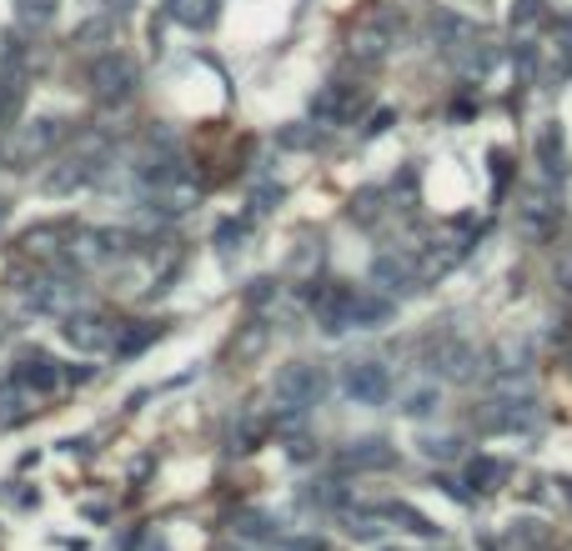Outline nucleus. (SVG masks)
I'll list each match as a JSON object with an SVG mask.
<instances>
[{
	"instance_id": "nucleus-1",
	"label": "nucleus",
	"mask_w": 572,
	"mask_h": 551,
	"mask_svg": "<svg viewBox=\"0 0 572 551\" xmlns=\"http://www.w3.org/2000/svg\"><path fill=\"white\" fill-rule=\"evenodd\" d=\"M61 136H66V126L56 116H36V121L16 126L6 141H0V166L6 171H31L36 161H46L61 146Z\"/></svg>"
},
{
	"instance_id": "nucleus-2",
	"label": "nucleus",
	"mask_w": 572,
	"mask_h": 551,
	"mask_svg": "<svg viewBox=\"0 0 572 551\" xmlns=\"http://www.w3.org/2000/svg\"><path fill=\"white\" fill-rule=\"evenodd\" d=\"M136 86H141V71H136L131 56L106 51V56L91 61V96H96L101 106H121V101H131Z\"/></svg>"
},
{
	"instance_id": "nucleus-3",
	"label": "nucleus",
	"mask_w": 572,
	"mask_h": 551,
	"mask_svg": "<svg viewBox=\"0 0 572 551\" xmlns=\"http://www.w3.org/2000/svg\"><path fill=\"white\" fill-rule=\"evenodd\" d=\"M271 396L281 406H292V411H307V406H317L327 396V371L312 366V361H286L276 371V381H271Z\"/></svg>"
},
{
	"instance_id": "nucleus-4",
	"label": "nucleus",
	"mask_w": 572,
	"mask_h": 551,
	"mask_svg": "<svg viewBox=\"0 0 572 551\" xmlns=\"http://www.w3.org/2000/svg\"><path fill=\"white\" fill-rule=\"evenodd\" d=\"M96 141H86V151H76V156H66L56 171H46L41 176V191L46 196H71V191H81V186H91L96 176H101V161H96Z\"/></svg>"
},
{
	"instance_id": "nucleus-5",
	"label": "nucleus",
	"mask_w": 572,
	"mask_h": 551,
	"mask_svg": "<svg viewBox=\"0 0 572 551\" xmlns=\"http://www.w3.org/2000/svg\"><path fill=\"white\" fill-rule=\"evenodd\" d=\"M342 386H347V396H352L357 406H382V401L392 396V371H387L382 361H352V366L342 371Z\"/></svg>"
},
{
	"instance_id": "nucleus-6",
	"label": "nucleus",
	"mask_w": 572,
	"mask_h": 551,
	"mask_svg": "<svg viewBox=\"0 0 572 551\" xmlns=\"http://www.w3.org/2000/svg\"><path fill=\"white\" fill-rule=\"evenodd\" d=\"M532 151H537L542 181H547V186H562V181H567V131H562V121H542Z\"/></svg>"
},
{
	"instance_id": "nucleus-7",
	"label": "nucleus",
	"mask_w": 572,
	"mask_h": 551,
	"mask_svg": "<svg viewBox=\"0 0 572 551\" xmlns=\"http://www.w3.org/2000/svg\"><path fill=\"white\" fill-rule=\"evenodd\" d=\"M352 301H357V291H352V286H317V291H312L317 326H322L327 336L352 331Z\"/></svg>"
},
{
	"instance_id": "nucleus-8",
	"label": "nucleus",
	"mask_w": 572,
	"mask_h": 551,
	"mask_svg": "<svg viewBox=\"0 0 572 551\" xmlns=\"http://www.w3.org/2000/svg\"><path fill=\"white\" fill-rule=\"evenodd\" d=\"M61 336H66L76 351H106V346L116 341V331H111V321H106L101 311H71L66 326H61Z\"/></svg>"
},
{
	"instance_id": "nucleus-9",
	"label": "nucleus",
	"mask_w": 572,
	"mask_h": 551,
	"mask_svg": "<svg viewBox=\"0 0 572 551\" xmlns=\"http://www.w3.org/2000/svg\"><path fill=\"white\" fill-rule=\"evenodd\" d=\"M357 111H362V91H357V86H327V91H317V101H312L317 126H342V121H352Z\"/></svg>"
},
{
	"instance_id": "nucleus-10",
	"label": "nucleus",
	"mask_w": 572,
	"mask_h": 551,
	"mask_svg": "<svg viewBox=\"0 0 572 551\" xmlns=\"http://www.w3.org/2000/svg\"><path fill=\"white\" fill-rule=\"evenodd\" d=\"M337 466H342V471H387V466H397V451H392L387 441L367 436V441L342 446V451H337Z\"/></svg>"
},
{
	"instance_id": "nucleus-11",
	"label": "nucleus",
	"mask_w": 572,
	"mask_h": 551,
	"mask_svg": "<svg viewBox=\"0 0 572 551\" xmlns=\"http://www.w3.org/2000/svg\"><path fill=\"white\" fill-rule=\"evenodd\" d=\"M397 16L392 11H382V16H372L357 36H352V56H367V61H377V56H387L392 51V41H397Z\"/></svg>"
},
{
	"instance_id": "nucleus-12",
	"label": "nucleus",
	"mask_w": 572,
	"mask_h": 551,
	"mask_svg": "<svg viewBox=\"0 0 572 551\" xmlns=\"http://www.w3.org/2000/svg\"><path fill=\"white\" fill-rule=\"evenodd\" d=\"M372 281L387 286V291H412V286H422V281H417V261H412L407 251H382V256L372 261Z\"/></svg>"
},
{
	"instance_id": "nucleus-13",
	"label": "nucleus",
	"mask_w": 572,
	"mask_h": 551,
	"mask_svg": "<svg viewBox=\"0 0 572 551\" xmlns=\"http://www.w3.org/2000/svg\"><path fill=\"white\" fill-rule=\"evenodd\" d=\"M16 381L41 396V391H51V386L61 381V371H56V361H51L46 351H26V356L16 361Z\"/></svg>"
},
{
	"instance_id": "nucleus-14",
	"label": "nucleus",
	"mask_w": 572,
	"mask_h": 551,
	"mask_svg": "<svg viewBox=\"0 0 572 551\" xmlns=\"http://www.w3.org/2000/svg\"><path fill=\"white\" fill-rule=\"evenodd\" d=\"M457 261H462V246H457V241H432V246H422V256H417V281H437V276H447Z\"/></svg>"
},
{
	"instance_id": "nucleus-15",
	"label": "nucleus",
	"mask_w": 572,
	"mask_h": 551,
	"mask_svg": "<svg viewBox=\"0 0 572 551\" xmlns=\"http://www.w3.org/2000/svg\"><path fill=\"white\" fill-rule=\"evenodd\" d=\"M36 411V391H26L16 376L11 381H0V426H16Z\"/></svg>"
},
{
	"instance_id": "nucleus-16",
	"label": "nucleus",
	"mask_w": 572,
	"mask_h": 551,
	"mask_svg": "<svg viewBox=\"0 0 572 551\" xmlns=\"http://www.w3.org/2000/svg\"><path fill=\"white\" fill-rule=\"evenodd\" d=\"M557 221H562L557 201H547V196L537 201V196H532V201L522 206V221H517V226H522V236H537V241H542V236H552V231H557Z\"/></svg>"
},
{
	"instance_id": "nucleus-17",
	"label": "nucleus",
	"mask_w": 572,
	"mask_h": 551,
	"mask_svg": "<svg viewBox=\"0 0 572 551\" xmlns=\"http://www.w3.org/2000/svg\"><path fill=\"white\" fill-rule=\"evenodd\" d=\"M432 361H437V371H442V376H452V381H472V371H477V351H472V346H462V341H447Z\"/></svg>"
},
{
	"instance_id": "nucleus-18",
	"label": "nucleus",
	"mask_w": 572,
	"mask_h": 551,
	"mask_svg": "<svg viewBox=\"0 0 572 551\" xmlns=\"http://www.w3.org/2000/svg\"><path fill=\"white\" fill-rule=\"evenodd\" d=\"M507 481V461H497V456H477L472 466H467V481L462 486H472V491H497Z\"/></svg>"
},
{
	"instance_id": "nucleus-19",
	"label": "nucleus",
	"mask_w": 572,
	"mask_h": 551,
	"mask_svg": "<svg viewBox=\"0 0 572 551\" xmlns=\"http://www.w3.org/2000/svg\"><path fill=\"white\" fill-rule=\"evenodd\" d=\"M31 71V51L21 36H0V76H11V81H26Z\"/></svg>"
},
{
	"instance_id": "nucleus-20",
	"label": "nucleus",
	"mask_w": 572,
	"mask_h": 551,
	"mask_svg": "<svg viewBox=\"0 0 572 551\" xmlns=\"http://www.w3.org/2000/svg\"><path fill=\"white\" fill-rule=\"evenodd\" d=\"M382 321H392V301L387 296H372V291H357L352 326H382Z\"/></svg>"
},
{
	"instance_id": "nucleus-21",
	"label": "nucleus",
	"mask_w": 572,
	"mask_h": 551,
	"mask_svg": "<svg viewBox=\"0 0 572 551\" xmlns=\"http://www.w3.org/2000/svg\"><path fill=\"white\" fill-rule=\"evenodd\" d=\"M552 51H557V76H572V16L552 21Z\"/></svg>"
},
{
	"instance_id": "nucleus-22",
	"label": "nucleus",
	"mask_w": 572,
	"mask_h": 551,
	"mask_svg": "<svg viewBox=\"0 0 572 551\" xmlns=\"http://www.w3.org/2000/svg\"><path fill=\"white\" fill-rule=\"evenodd\" d=\"M211 6H216V0H171V16L196 31V26H211V16H216Z\"/></svg>"
},
{
	"instance_id": "nucleus-23",
	"label": "nucleus",
	"mask_w": 572,
	"mask_h": 551,
	"mask_svg": "<svg viewBox=\"0 0 572 551\" xmlns=\"http://www.w3.org/2000/svg\"><path fill=\"white\" fill-rule=\"evenodd\" d=\"M21 101H26V86L11 81V76H0V126L11 131V121L21 116Z\"/></svg>"
},
{
	"instance_id": "nucleus-24",
	"label": "nucleus",
	"mask_w": 572,
	"mask_h": 551,
	"mask_svg": "<svg viewBox=\"0 0 572 551\" xmlns=\"http://www.w3.org/2000/svg\"><path fill=\"white\" fill-rule=\"evenodd\" d=\"M156 336H161V326H151V321H136V331H126V336L116 341V356H136V351H146Z\"/></svg>"
},
{
	"instance_id": "nucleus-25",
	"label": "nucleus",
	"mask_w": 572,
	"mask_h": 551,
	"mask_svg": "<svg viewBox=\"0 0 572 551\" xmlns=\"http://www.w3.org/2000/svg\"><path fill=\"white\" fill-rule=\"evenodd\" d=\"M16 11L26 26H51L56 21V0H16Z\"/></svg>"
},
{
	"instance_id": "nucleus-26",
	"label": "nucleus",
	"mask_w": 572,
	"mask_h": 551,
	"mask_svg": "<svg viewBox=\"0 0 572 551\" xmlns=\"http://www.w3.org/2000/svg\"><path fill=\"white\" fill-rule=\"evenodd\" d=\"M382 516H392V521H402V526H407V531H417V536H432V531H437V526H432V521H427L422 511H412V506H387Z\"/></svg>"
},
{
	"instance_id": "nucleus-27",
	"label": "nucleus",
	"mask_w": 572,
	"mask_h": 551,
	"mask_svg": "<svg viewBox=\"0 0 572 551\" xmlns=\"http://www.w3.org/2000/svg\"><path fill=\"white\" fill-rule=\"evenodd\" d=\"M527 341H507L502 351H497V371H527Z\"/></svg>"
},
{
	"instance_id": "nucleus-28",
	"label": "nucleus",
	"mask_w": 572,
	"mask_h": 551,
	"mask_svg": "<svg viewBox=\"0 0 572 551\" xmlns=\"http://www.w3.org/2000/svg\"><path fill=\"white\" fill-rule=\"evenodd\" d=\"M407 416H427V411H437V386H417V391H407V406H402Z\"/></svg>"
},
{
	"instance_id": "nucleus-29",
	"label": "nucleus",
	"mask_w": 572,
	"mask_h": 551,
	"mask_svg": "<svg viewBox=\"0 0 572 551\" xmlns=\"http://www.w3.org/2000/svg\"><path fill=\"white\" fill-rule=\"evenodd\" d=\"M422 451L437 456V461H452V456H462V441H452V436H432V441H422Z\"/></svg>"
},
{
	"instance_id": "nucleus-30",
	"label": "nucleus",
	"mask_w": 572,
	"mask_h": 551,
	"mask_svg": "<svg viewBox=\"0 0 572 551\" xmlns=\"http://www.w3.org/2000/svg\"><path fill=\"white\" fill-rule=\"evenodd\" d=\"M532 21H542V0H517V11H512V26L527 31Z\"/></svg>"
},
{
	"instance_id": "nucleus-31",
	"label": "nucleus",
	"mask_w": 572,
	"mask_h": 551,
	"mask_svg": "<svg viewBox=\"0 0 572 551\" xmlns=\"http://www.w3.org/2000/svg\"><path fill=\"white\" fill-rule=\"evenodd\" d=\"M261 341H266V331H261V326H251V331H246L231 351H236V356H256V351H261Z\"/></svg>"
},
{
	"instance_id": "nucleus-32",
	"label": "nucleus",
	"mask_w": 572,
	"mask_h": 551,
	"mask_svg": "<svg viewBox=\"0 0 572 551\" xmlns=\"http://www.w3.org/2000/svg\"><path fill=\"white\" fill-rule=\"evenodd\" d=\"M106 31H111L106 21H91V26H81V31H76V41H101Z\"/></svg>"
},
{
	"instance_id": "nucleus-33",
	"label": "nucleus",
	"mask_w": 572,
	"mask_h": 551,
	"mask_svg": "<svg viewBox=\"0 0 572 551\" xmlns=\"http://www.w3.org/2000/svg\"><path fill=\"white\" fill-rule=\"evenodd\" d=\"M281 146H312V131H286Z\"/></svg>"
},
{
	"instance_id": "nucleus-34",
	"label": "nucleus",
	"mask_w": 572,
	"mask_h": 551,
	"mask_svg": "<svg viewBox=\"0 0 572 551\" xmlns=\"http://www.w3.org/2000/svg\"><path fill=\"white\" fill-rule=\"evenodd\" d=\"M557 281H562V291H572V256L557 266Z\"/></svg>"
},
{
	"instance_id": "nucleus-35",
	"label": "nucleus",
	"mask_w": 572,
	"mask_h": 551,
	"mask_svg": "<svg viewBox=\"0 0 572 551\" xmlns=\"http://www.w3.org/2000/svg\"><path fill=\"white\" fill-rule=\"evenodd\" d=\"M387 126H392V111H377V116H372V126H367V131H387Z\"/></svg>"
},
{
	"instance_id": "nucleus-36",
	"label": "nucleus",
	"mask_w": 572,
	"mask_h": 551,
	"mask_svg": "<svg viewBox=\"0 0 572 551\" xmlns=\"http://www.w3.org/2000/svg\"><path fill=\"white\" fill-rule=\"evenodd\" d=\"M286 551H322V541H292Z\"/></svg>"
},
{
	"instance_id": "nucleus-37",
	"label": "nucleus",
	"mask_w": 572,
	"mask_h": 551,
	"mask_svg": "<svg viewBox=\"0 0 572 551\" xmlns=\"http://www.w3.org/2000/svg\"><path fill=\"white\" fill-rule=\"evenodd\" d=\"M136 6V0H111V11H131Z\"/></svg>"
},
{
	"instance_id": "nucleus-38",
	"label": "nucleus",
	"mask_w": 572,
	"mask_h": 551,
	"mask_svg": "<svg viewBox=\"0 0 572 551\" xmlns=\"http://www.w3.org/2000/svg\"><path fill=\"white\" fill-rule=\"evenodd\" d=\"M6 216H11V201H6V196H0V221H6Z\"/></svg>"
},
{
	"instance_id": "nucleus-39",
	"label": "nucleus",
	"mask_w": 572,
	"mask_h": 551,
	"mask_svg": "<svg viewBox=\"0 0 572 551\" xmlns=\"http://www.w3.org/2000/svg\"><path fill=\"white\" fill-rule=\"evenodd\" d=\"M562 496H567V506H572V481H562Z\"/></svg>"
},
{
	"instance_id": "nucleus-40",
	"label": "nucleus",
	"mask_w": 572,
	"mask_h": 551,
	"mask_svg": "<svg viewBox=\"0 0 572 551\" xmlns=\"http://www.w3.org/2000/svg\"><path fill=\"white\" fill-rule=\"evenodd\" d=\"M6 331H11V326H6V316H0V341H6Z\"/></svg>"
}]
</instances>
